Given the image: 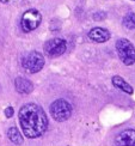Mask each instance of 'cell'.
<instances>
[{"label": "cell", "instance_id": "obj_13", "mask_svg": "<svg viewBox=\"0 0 135 146\" xmlns=\"http://www.w3.org/2000/svg\"><path fill=\"white\" fill-rule=\"evenodd\" d=\"M104 18H107V13L103 11H99V12H96L93 15V19L95 21H103Z\"/></svg>", "mask_w": 135, "mask_h": 146}, {"label": "cell", "instance_id": "obj_5", "mask_svg": "<svg viewBox=\"0 0 135 146\" xmlns=\"http://www.w3.org/2000/svg\"><path fill=\"white\" fill-rule=\"evenodd\" d=\"M44 66V58L40 52H30L23 59V67L29 73H37Z\"/></svg>", "mask_w": 135, "mask_h": 146}, {"label": "cell", "instance_id": "obj_12", "mask_svg": "<svg viewBox=\"0 0 135 146\" xmlns=\"http://www.w3.org/2000/svg\"><path fill=\"white\" fill-rule=\"evenodd\" d=\"M123 27L128 30H133L135 29V13L134 12H129V13H127L124 17H123Z\"/></svg>", "mask_w": 135, "mask_h": 146}, {"label": "cell", "instance_id": "obj_15", "mask_svg": "<svg viewBox=\"0 0 135 146\" xmlns=\"http://www.w3.org/2000/svg\"><path fill=\"white\" fill-rule=\"evenodd\" d=\"M1 3H4V4H7V3H11V1H13V0H0Z\"/></svg>", "mask_w": 135, "mask_h": 146}, {"label": "cell", "instance_id": "obj_8", "mask_svg": "<svg viewBox=\"0 0 135 146\" xmlns=\"http://www.w3.org/2000/svg\"><path fill=\"white\" fill-rule=\"evenodd\" d=\"M89 37L90 40H92L93 42H98V43H103V42H107L110 38V33L107 29L104 28H93L91 29V31L89 33Z\"/></svg>", "mask_w": 135, "mask_h": 146}, {"label": "cell", "instance_id": "obj_9", "mask_svg": "<svg viewBox=\"0 0 135 146\" xmlns=\"http://www.w3.org/2000/svg\"><path fill=\"white\" fill-rule=\"evenodd\" d=\"M15 86H16L18 92L24 94V95H28L30 92H32V90H34L32 83L30 80H28L26 78H23V77H18L15 80Z\"/></svg>", "mask_w": 135, "mask_h": 146}, {"label": "cell", "instance_id": "obj_1", "mask_svg": "<svg viewBox=\"0 0 135 146\" xmlns=\"http://www.w3.org/2000/svg\"><path fill=\"white\" fill-rule=\"evenodd\" d=\"M18 117H19V123L24 135L30 139L43 135V133L47 131V114L40 106L35 104V103L24 104L21 108Z\"/></svg>", "mask_w": 135, "mask_h": 146}, {"label": "cell", "instance_id": "obj_14", "mask_svg": "<svg viewBox=\"0 0 135 146\" xmlns=\"http://www.w3.org/2000/svg\"><path fill=\"white\" fill-rule=\"evenodd\" d=\"M13 115V108L12 107H7L5 109V116L6 117H11Z\"/></svg>", "mask_w": 135, "mask_h": 146}, {"label": "cell", "instance_id": "obj_11", "mask_svg": "<svg viewBox=\"0 0 135 146\" xmlns=\"http://www.w3.org/2000/svg\"><path fill=\"white\" fill-rule=\"evenodd\" d=\"M7 137H9L10 140L13 144H16V145L23 144V137L21 134V132L18 131V128H16V127H11V128H9Z\"/></svg>", "mask_w": 135, "mask_h": 146}, {"label": "cell", "instance_id": "obj_7", "mask_svg": "<svg viewBox=\"0 0 135 146\" xmlns=\"http://www.w3.org/2000/svg\"><path fill=\"white\" fill-rule=\"evenodd\" d=\"M115 141L117 146H135V131L134 129L122 131L116 137Z\"/></svg>", "mask_w": 135, "mask_h": 146}, {"label": "cell", "instance_id": "obj_6", "mask_svg": "<svg viewBox=\"0 0 135 146\" xmlns=\"http://www.w3.org/2000/svg\"><path fill=\"white\" fill-rule=\"evenodd\" d=\"M66 48H67V43L66 41L62 38H52L47 41L44 43V53L47 54L48 56L50 58H56L60 56L66 52Z\"/></svg>", "mask_w": 135, "mask_h": 146}, {"label": "cell", "instance_id": "obj_2", "mask_svg": "<svg viewBox=\"0 0 135 146\" xmlns=\"http://www.w3.org/2000/svg\"><path fill=\"white\" fill-rule=\"evenodd\" d=\"M116 50L121 61L127 66H130L135 62V47L127 38H120L116 42Z\"/></svg>", "mask_w": 135, "mask_h": 146}, {"label": "cell", "instance_id": "obj_4", "mask_svg": "<svg viewBox=\"0 0 135 146\" xmlns=\"http://www.w3.org/2000/svg\"><path fill=\"white\" fill-rule=\"evenodd\" d=\"M41 21H42V16L40 12L35 9H30L23 13L21 19V25L25 33H30L40 27Z\"/></svg>", "mask_w": 135, "mask_h": 146}, {"label": "cell", "instance_id": "obj_3", "mask_svg": "<svg viewBox=\"0 0 135 146\" xmlns=\"http://www.w3.org/2000/svg\"><path fill=\"white\" fill-rule=\"evenodd\" d=\"M50 115L59 122L66 121L72 115V106L65 100H56L50 104Z\"/></svg>", "mask_w": 135, "mask_h": 146}, {"label": "cell", "instance_id": "obj_10", "mask_svg": "<svg viewBox=\"0 0 135 146\" xmlns=\"http://www.w3.org/2000/svg\"><path fill=\"white\" fill-rule=\"evenodd\" d=\"M113 85H114L115 88L122 90V91H123V92H126V94H129V95L133 94V88L124 80L123 78H121L120 76L113 77Z\"/></svg>", "mask_w": 135, "mask_h": 146}]
</instances>
